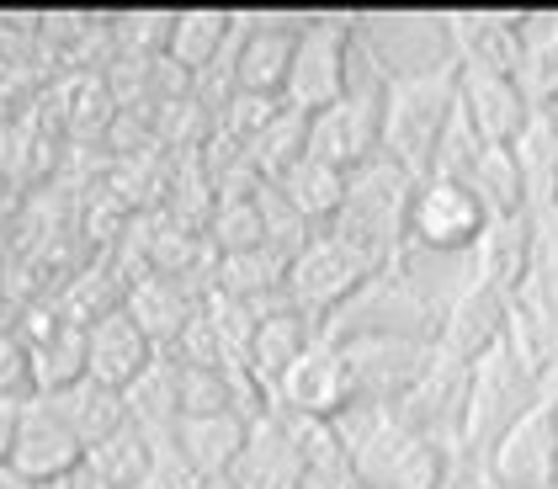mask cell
Wrapping results in <instances>:
<instances>
[{
	"instance_id": "52a82bcc",
	"label": "cell",
	"mask_w": 558,
	"mask_h": 489,
	"mask_svg": "<svg viewBox=\"0 0 558 489\" xmlns=\"http://www.w3.org/2000/svg\"><path fill=\"white\" fill-rule=\"evenodd\" d=\"M27 485H53V479H64V474H75L81 463H86V442L70 431V420L44 400V394H33V400L22 404V420H16V442H11V457H5Z\"/></svg>"
},
{
	"instance_id": "4fadbf2b",
	"label": "cell",
	"mask_w": 558,
	"mask_h": 489,
	"mask_svg": "<svg viewBox=\"0 0 558 489\" xmlns=\"http://www.w3.org/2000/svg\"><path fill=\"white\" fill-rule=\"evenodd\" d=\"M240 33H245L240 11H181L171 22V38H166V64L181 70L186 81H203L208 70H218L234 53Z\"/></svg>"
},
{
	"instance_id": "5b68a950",
	"label": "cell",
	"mask_w": 558,
	"mask_h": 489,
	"mask_svg": "<svg viewBox=\"0 0 558 489\" xmlns=\"http://www.w3.org/2000/svg\"><path fill=\"white\" fill-rule=\"evenodd\" d=\"M356 394V372H351V356L345 346H336L330 335H319L308 352L271 383V404L299 415V420H341Z\"/></svg>"
},
{
	"instance_id": "3957f363",
	"label": "cell",
	"mask_w": 558,
	"mask_h": 489,
	"mask_svg": "<svg viewBox=\"0 0 558 489\" xmlns=\"http://www.w3.org/2000/svg\"><path fill=\"white\" fill-rule=\"evenodd\" d=\"M378 267L384 261L373 250H362L356 240H345L336 229L330 234H314L293 256V267H288V304L303 309L314 325H325L341 304H351L378 277Z\"/></svg>"
},
{
	"instance_id": "5bb4252c",
	"label": "cell",
	"mask_w": 558,
	"mask_h": 489,
	"mask_svg": "<svg viewBox=\"0 0 558 489\" xmlns=\"http://www.w3.org/2000/svg\"><path fill=\"white\" fill-rule=\"evenodd\" d=\"M319 335H314V319L293 304H282V309H266L256 319V341H251V378H256L260 389H266V404H271V383L299 362L308 346H314Z\"/></svg>"
},
{
	"instance_id": "e0dca14e",
	"label": "cell",
	"mask_w": 558,
	"mask_h": 489,
	"mask_svg": "<svg viewBox=\"0 0 558 489\" xmlns=\"http://www.w3.org/2000/svg\"><path fill=\"white\" fill-rule=\"evenodd\" d=\"M86 468L107 489H144L149 474H155V442L129 420V426L112 431L107 442L86 447Z\"/></svg>"
},
{
	"instance_id": "ffe728a7",
	"label": "cell",
	"mask_w": 558,
	"mask_h": 489,
	"mask_svg": "<svg viewBox=\"0 0 558 489\" xmlns=\"http://www.w3.org/2000/svg\"><path fill=\"white\" fill-rule=\"evenodd\" d=\"M22 404H27V400H5V394H0V463L11 457V442H16V420H22Z\"/></svg>"
},
{
	"instance_id": "d6986e66",
	"label": "cell",
	"mask_w": 558,
	"mask_h": 489,
	"mask_svg": "<svg viewBox=\"0 0 558 489\" xmlns=\"http://www.w3.org/2000/svg\"><path fill=\"white\" fill-rule=\"evenodd\" d=\"M208 245L218 256H240V250H260L266 245V213L256 197H218L214 223H208Z\"/></svg>"
},
{
	"instance_id": "7c38bea8",
	"label": "cell",
	"mask_w": 558,
	"mask_h": 489,
	"mask_svg": "<svg viewBox=\"0 0 558 489\" xmlns=\"http://www.w3.org/2000/svg\"><path fill=\"white\" fill-rule=\"evenodd\" d=\"M251 426L256 415L245 409H218V415H181L175 420V447L192 463L197 479H223L240 468L245 447H251Z\"/></svg>"
},
{
	"instance_id": "6da1fadb",
	"label": "cell",
	"mask_w": 558,
	"mask_h": 489,
	"mask_svg": "<svg viewBox=\"0 0 558 489\" xmlns=\"http://www.w3.org/2000/svg\"><path fill=\"white\" fill-rule=\"evenodd\" d=\"M373 70L384 81V160H393L410 181L436 176V155L441 138L458 118V64L430 70V75H393L384 59L373 53Z\"/></svg>"
},
{
	"instance_id": "2e32d148",
	"label": "cell",
	"mask_w": 558,
	"mask_h": 489,
	"mask_svg": "<svg viewBox=\"0 0 558 489\" xmlns=\"http://www.w3.org/2000/svg\"><path fill=\"white\" fill-rule=\"evenodd\" d=\"M288 203H293V213L303 223H330L341 219L345 208V192H351V171L341 166H330V160H314V155H303L299 166L288 171L282 181H271Z\"/></svg>"
},
{
	"instance_id": "30bf717a",
	"label": "cell",
	"mask_w": 558,
	"mask_h": 489,
	"mask_svg": "<svg viewBox=\"0 0 558 489\" xmlns=\"http://www.w3.org/2000/svg\"><path fill=\"white\" fill-rule=\"evenodd\" d=\"M203 298H208V288H197L192 277L144 271V277H133V282H129V298H123V309H129L138 325H144V335H149L160 352H171V346H181L186 325L203 314Z\"/></svg>"
},
{
	"instance_id": "8fae6325",
	"label": "cell",
	"mask_w": 558,
	"mask_h": 489,
	"mask_svg": "<svg viewBox=\"0 0 558 489\" xmlns=\"http://www.w3.org/2000/svg\"><path fill=\"white\" fill-rule=\"evenodd\" d=\"M299 27L303 22H282V16H245V38L234 53V90L282 101L299 53Z\"/></svg>"
},
{
	"instance_id": "44dd1931",
	"label": "cell",
	"mask_w": 558,
	"mask_h": 489,
	"mask_svg": "<svg viewBox=\"0 0 558 489\" xmlns=\"http://www.w3.org/2000/svg\"><path fill=\"white\" fill-rule=\"evenodd\" d=\"M441 489H463V479H447V485H441Z\"/></svg>"
},
{
	"instance_id": "9c48e42d",
	"label": "cell",
	"mask_w": 558,
	"mask_h": 489,
	"mask_svg": "<svg viewBox=\"0 0 558 489\" xmlns=\"http://www.w3.org/2000/svg\"><path fill=\"white\" fill-rule=\"evenodd\" d=\"M155 356H160V346L144 335V325L129 309H112L86 325V378L118 389V394H129L155 367Z\"/></svg>"
},
{
	"instance_id": "8992f818",
	"label": "cell",
	"mask_w": 558,
	"mask_h": 489,
	"mask_svg": "<svg viewBox=\"0 0 558 489\" xmlns=\"http://www.w3.org/2000/svg\"><path fill=\"white\" fill-rule=\"evenodd\" d=\"M410 234L426 250H469L489 234V208L458 176H430L410 197Z\"/></svg>"
},
{
	"instance_id": "7a4b0ae2",
	"label": "cell",
	"mask_w": 558,
	"mask_h": 489,
	"mask_svg": "<svg viewBox=\"0 0 558 489\" xmlns=\"http://www.w3.org/2000/svg\"><path fill=\"white\" fill-rule=\"evenodd\" d=\"M484 468L500 489H558V356L537 372L532 400L500 426Z\"/></svg>"
},
{
	"instance_id": "277c9868",
	"label": "cell",
	"mask_w": 558,
	"mask_h": 489,
	"mask_svg": "<svg viewBox=\"0 0 558 489\" xmlns=\"http://www.w3.org/2000/svg\"><path fill=\"white\" fill-rule=\"evenodd\" d=\"M351 33H356L351 16H308L299 27L293 75H288V90H282V107H288V112L319 118V112H330L336 101L351 96V86H345Z\"/></svg>"
},
{
	"instance_id": "ba28073f",
	"label": "cell",
	"mask_w": 558,
	"mask_h": 489,
	"mask_svg": "<svg viewBox=\"0 0 558 489\" xmlns=\"http://www.w3.org/2000/svg\"><path fill=\"white\" fill-rule=\"evenodd\" d=\"M384 144V96L378 90H351L330 112L308 118V155L330 160L341 171H356L367 160H378L373 149Z\"/></svg>"
},
{
	"instance_id": "ac0fdd59",
	"label": "cell",
	"mask_w": 558,
	"mask_h": 489,
	"mask_svg": "<svg viewBox=\"0 0 558 489\" xmlns=\"http://www.w3.org/2000/svg\"><path fill=\"white\" fill-rule=\"evenodd\" d=\"M245 155H251V166L260 171V181H282L303 155H308V118L282 107V112L245 144Z\"/></svg>"
},
{
	"instance_id": "9a60e30c",
	"label": "cell",
	"mask_w": 558,
	"mask_h": 489,
	"mask_svg": "<svg viewBox=\"0 0 558 489\" xmlns=\"http://www.w3.org/2000/svg\"><path fill=\"white\" fill-rule=\"evenodd\" d=\"M44 400L70 420V431L86 447L107 442L112 431L129 426V394H118V389H107V383H96V378H81V383H70V389H59V394H44Z\"/></svg>"
}]
</instances>
